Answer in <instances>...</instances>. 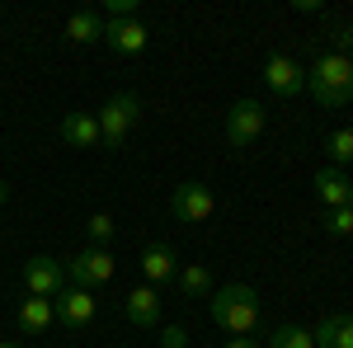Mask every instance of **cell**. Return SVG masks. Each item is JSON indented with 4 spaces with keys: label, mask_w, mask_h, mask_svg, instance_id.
Instances as JSON below:
<instances>
[{
    "label": "cell",
    "mask_w": 353,
    "mask_h": 348,
    "mask_svg": "<svg viewBox=\"0 0 353 348\" xmlns=\"http://www.w3.org/2000/svg\"><path fill=\"white\" fill-rule=\"evenodd\" d=\"M221 348H259V339H250V334H245V339H226Z\"/></svg>",
    "instance_id": "obj_26"
},
{
    "label": "cell",
    "mask_w": 353,
    "mask_h": 348,
    "mask_svg": "<svg viewBox=\"0 0 353 348\" xmlns=\"http://www.w3.org/2000/svg\"><path fill=\"white\" fill-rule=\"evenodd\" d=\"M311 188H316V198L330 207H349V179H344V170H334V165H325L316 179H311Z\"/></svg>",
    "instance_id": "obj_15"
},
{
    "label": "cell",
    "mask_w": 353,
    "mask_h": 348,
    "mask_svg": "<svg viewBox=\"0 0 353 348\" xmlns=\"http://www.w3.org/2000/svg\"><path fill=\"white\" fill-rule=\"evenodd\" d=\"M325 156L334 170H344V165H353V127H339V132L325 136Z\"/></svg>",
    "instance_id": "obj_19"
},
{
    "label": "cell",
    "mask_w": 353,
    "mask_h": 348,
    "mask_svg": "<svg viewBox=\"0 0 353 348\" xmlns=\"http://www.w3.org/2000/svg\"><path fill=\"white\" fill-rule=\"evenodd\" d=\"M57 311V325H66V329H85V325L94 320V292H85V287H61L52 301Z\"/></svg>",
    "instance_id": "obj_10"
},
{
    "label": "cell",
    "mask_w": 353,
    "mask_h": 348,
    "mask_svg": "<svg viewBox=\"0 0 353 348\" xmlns=\"http://www.w3.org/2000/svg\"><path fill=\"white\" fill-rule=\"evenodd\" d=\"M264 136V104L259 99H241V104L226 108V141L245 151V146H254Z\"/></svg>",
    "instance_id": "obj_4"
},
{
    "label": "cell",
    "mask_w": 353,
    "mask_h": 348,
    "mask_svg": "<svg viewBox=\"0 0 353 348\" xmlns=\"http://www.w3.org/2000/svg\"><path fill=\"white\" fill-rule=\"evenodd\" d=\"M141 273H146V287H156V283H174V273H179V254H174V245L170 240H151L141 249Z\"/></svg>",
    "instance_id": "obj_11"
},
{
    "label": "cell",
    "mask_w": 353,
    "mask_h": 348,
    "mask_svg": "<svg viewBox=\"0 0 353 348\" xmlns=\"http://www.w3.org/2000/svg\"><path fill=\"white\" fill-rule=\"evenodd\" d=\"M297 14H321V0H292Z\"/></svg>",
    "instance_id": "obj_25"
},
{
    "label": "cell",
    "mask_w": 353,
    "mask_h": 348,
    "mask_svg": "<svg viewBox=\"0 0 353 348\" xmlns=\"http://www.w3.org/2000/svg\"><path fill=\"white\" fill-rule=\"evenodd\" d=\"M99 43H109L118 57H137V52H146L151 28L141 24L137 14H128V19H104V38H99Z\"/></svg>",
    "instance_id": "obj_9"
},
{
    "label": "cell",
    "mask_w": 353,
    "mask_h": 348,
    "mask_svg": "<svg viewBox=\"0 0 353 348\" xmlns=\"http://www.w3.org/2000/svg\"><path fill=\"white\" fill-rule=\"evenodd\" d=\"M123 311H128V320L137 325V329H151V325H161V296H156V287H132L128 292V301H123Z\"/></svg>",
    "instance_id": "obj_13"
},
{
    "label": "cell",
    "mask_w": 353,
    "mask_h": 348,
    "mask_svg": "<svg viewBox=\"0 0 353 348\" xmlns=\"http://www.w3.org/2000/svg\"><path fill=\"white\" fill-rule=\"evenodd\" d=\"M5 203H10V184L0 179V207H5Z\"/></svg>",
    "instance_id": "obj_27"
},
{
    "label": "cell",
    "mask_w": 353,
    "mask_h": 348,
    "mask_svg": "<svg viewBox=\"0 0 353 348\" xmlns=\"http://www.w3.org/2000/svg\"><path fill=\"white\" fill-rule=\"evenodd\" d=\"M316 348H353V316L349 311H339V316H325V320L316 325Z\"/></svg>",
    "instance_id": "obj_16"
},
{
    "label": "cell",
    "mask_w": 353,
    "mask_h": 348,
    "mask_svg": "<svg viewBox=\"0 0 353 348\" xmlns=\"http://www.w3.org/2000/svg\"><path fill=\"white\" fill-rule=\"evenodd\" d=\"M19 278H24L28 296H48V301H52V296L66 287V264L52 259V254H33V259L19 268Z\"/></svg>",
    "instance_id": "obj_5"
},
{
    "label": "cell",
    "mask_w": 353,
    "mask_h": 348,
    "mask_svg": "<svg viewBox=\"0 0 353 348\" xmlns=\"http://www.w3.org/2000/svg\"><path fill=\"white\" fill-rule=\"evenodd\" d=\"M330 43H334V52H339V57H349L353 52V24H334V28H330Z\"/></svg>",
    "instance_id": "obj_23"
},
{
    "label": "cell",
    "mask_w": 353,
    "mask_h": 348,
    "mask_svg": "<svg viewBox=\"0 0 353 348\" xmlns=\"http://www.w3.org/2000/svg\"><path fill=\"white\" fill-rule=\"evenodd\" d=\"M137 118H141V99H137L132 90H118L109 104L94 113V123H99V136H104V146H123L128 132L137 127Z\"/></svg>",
    "instance_id": "obj_3"
},
{
    "label": "cell",
    "mask_w": 353,
    "mask_h": 348,
    "mask_svg": "<svg viewBox=\"0 0 353 348\" xmlns=\"http://www.w3.org/2000/svg\"><path fill=\"white\" fill-rule=\"evenodd\" d=\"M66 278H71V287L94 292L99 283H109V278H113V254H109V249H99V245H90V249H81V254L66 264Z\"/></svg>",
    "instance_id": "obj_7"
},
{
    "label": "cell",
    "mask_w": 353,
    "mask_h": 348,
    "mask_svg": "<svg viewBox=\"0 0 353 348\" xmlns=\"http://www.w3.org/2000/svg\"><path fill=\"white\" fill-rule=\"evenodd\" d=\"M325 231L330 236H349L353 231V207H330L325 212Z\"/></svg>",
    "instance_id": "obj_22"
},
{
    "label": "cell",
    "mask_w": 353,
    "mask_h": 348,
    "mask_svg": "<svg viewBox=\"0 0 353 348\" xmlns=\"http://www.w3.org/2000/svg\"><path fill=\"white\" fill-rule=\"evenodd\" d=\"M264 85H269L278 99H292V94H301V90H306V71H301L297 57L273 52L269 61H264Z\"/></svg>",
    "instance_id": "obj_8"
},
{
    "label": "cell",
    "mask_w": 353,
    "mask_h": 348,
    "mask_svg": "<svg viewBox=\"0 0 353 348\" xmlns=\"http://www.w3.org/2000/svg\"><path fill=\"white\" fill-rule=\"evenodd\" d=\"M349 207H353V184H349Z\"/></svg>",
    "instance_id": "obj_29"
},
{
    "label": "cell",
    "mask_w": 353,
    "mask_h": 348,
    "mask_svg": "<svg viewBox=\"0 0 353 348\" xmlns=\"http://www.w3.org/2000/svg\"><path fill=\"white\" fill-rule=\"evenodd\" d=\"M61 141L76 146V151H94V146H104L94 113H66V118H61Z\"/></svg>",
    "instance_id": "obj_12"
},
{
    "label": "cell",
    "mask_w": 353,
    "mask_h": 348,
    "mask_svg": "<svg viewBox=\"0 0 353 348\" xmlns=\"http://www.w3.org/2000/svg\"><path fill=\"white\" fill-rule=\"evenodd\" d=\"M306 94L321 108H344L353 104V57L321 52L306 71Z\"/></svg>",
    "instance_id": "obj_1"
},
{
    "label": "cell",
    "mask_w": 353,
    "mask_h": 348,
    "mask_svg": "<svg viewBox=\"0 0 353 348\" xmlns=\"http://www.w3.org/2000/svg\"><path fill=\"white\" fill-rule=\"evenodd\" d=\"M66 38H71V43H99V38H104V14H94V10H81V14H71V19H66Z\"/></svg>",
    "instance_id": "obj_17"
},
{
    "label": "cell",
    "mask_w": 353,
    "mask_h": 348,
    "mask_svg": "<svg viewBox=\"0 0 353 348\" xmlns=\"http://www.w3.org/2000/svg\"><path fill=\"white\" fill-rule=\"evenodd\" d=\"M269 348H316L311 329H297V325H278L269 334Z\"/></svg>",
    "instance_id": "obj_20"
},
{
    "label": "cell",
    "mask_w": 353,
    "mask_h": 348,
    "mask_svg": "<svg viewBox=\"0 0 353 348\" xmlns=\"http://www.w3.org/2000/svg\"><path fill=\"white\" fill-rule=\"evenodd\" d=\"M14 325H19V334H43L48 325H57V311L48 296H28V301H19V316H14Z\"/></svg>",
    "instance_id": "obj_14"
},
{
    "label": "cell",
    "mask_w": 353,
    "mask_h": 348,
    "mask_svg": "<svg viewBox=\"0 0 353 348\" xmlns=\"http://www.w3.org/2000/svg\"><path fill=\"white\" fill-rule=\"evenodd\" d=\"M208 311H212V325H217V329L245 339V334H254V325H259V296H254V287H245V283H226V287L212 292Z\"/></svg>",
    "instance_id": "obj_2"
},
{
    "label": "cell",
    "mask_w": 353,
    "mask_h": 348,
    "mask_svg": "<svg viewBox=\"0 0 353 348\" xmlns=\"http://www.w3.org/2000/svg\"><path fill=\"white\" fill-rule=\"evenodd\" d=\"M85 231H90V240L104 249V245L113 240V216H109V212H94L90 221H85Z\"/></svg>",
    "instance_id": "obj_21"
},
{
    "label": "cell",
    "mask_w": 353,
    "mask_h": 348,
    "mask_svg": "<svg viewBox=\"0 0 353 348\" xmlns=\"http://www.w3.org/2000/svg\"><path fill=\"white\" fill-rule=\"evenodd\" d=\"M0 348H24V344L19 339H0Z\"/></svg>",
    "instance_id": "obj_28"
},
{
    "label": "cell",
    "mask_w": 353,
    "mask_h": 348,
    "mask_svg": "<svg viewBox=\"0 0 353 348\" xmlns=\"http://www.w3.org/2000/svg\"><path fill=\"white\" fill-rule=\"evenodd\" d=\"M161 348H189V334L179 325H165L161 329Z\"/></svg>",
    "instance_id": "obj_24"
},
{
    "label": "cell",
    "mask_w": 353,
    "mask_h": 348,
    "mask_svg": "<svg viewBox=\"0 0 353 348\" xmlns=\"http://www.w3.org/2000/svg\"><path fill=\"white\" fill-rule=\"evenodd\" d=\"M170 212H174V221H184V226H198V221H208V216L217 212V198H212L208 184H179L170 193Z\"/></svg>",
    "instance_id": "obj_6"
},
{
    "label": "cell",
    "mask_w": 353,
    "mask_h": 348,
    "mask_svg": "<svg viewBox=\"0 0 353 348\" xmlns=\"http://www.w3.org/2000/svg\"><path fill=\"white\" fill-rule=\"evenodd\" d=\"M174 283H179L184 296H212V273H208V264H179Z\"/></svg>",
    "instance_id": "obj_18"
}]
</instances>
